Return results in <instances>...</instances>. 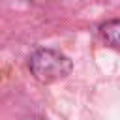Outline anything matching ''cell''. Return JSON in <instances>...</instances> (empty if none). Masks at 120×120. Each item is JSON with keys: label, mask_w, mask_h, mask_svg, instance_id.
<instances>
[{"label": "cell", "mask_w": 120, "mask_h": 120, "mask_svg": "<svg viewBox=\"0 0 120 120\" xmlns=\"http://www.w3.org/2000/svg\"><path fill=\"white\" fill-rule=\"evenodd\" d=\"M28 68H30L32 75L39 82L51 84V82L66 79L71 73L73 64L60 51H54V49H38V51L32 52V56L28 60Z\"/></svg>", "instance_id": "cell-1"}, {"label": "cell", "mask_w": 120, "mask_h": 120, "mask_svg": "<svg viewBox=\"0 0 120 120\" xmlns=\"http://www.w3.org/2000/svg\"><path fill=\"white\" fill-rule=\"evenodd\" d=\"M99 32H101V38L105 39L107 45L120 49V19H112V21L103 22L99 26Z\"/></svg>", "instance_id": "cell-2"}, {"label": "cell", "mask_w": 120, "mask_h": 120, "mask_svg": "<svg viewBox=\"0 0 120 120\" xmlns=\"http://www.w3.org/2000/svg\"><path fill=\"white\" fill-rule=\"evenodd\" d=\"M28 120H45V118H41V116H34V118H28Z\"/></svg>", "instance_id": "cell-3"}, {"label": "cell", "mask_w": 120, "mask_h": 120, "mask_svg": "<svg viewBox=\"0 0 120 120\" xmlns=\"http://www.w3.org/2000/svg\"><path fill=\"white\" fill-rule=\"evenodd\" d=\"M36 2H43V0H36Z\"/></svg>", "instance_id": "cell-4"}]
</instances>
